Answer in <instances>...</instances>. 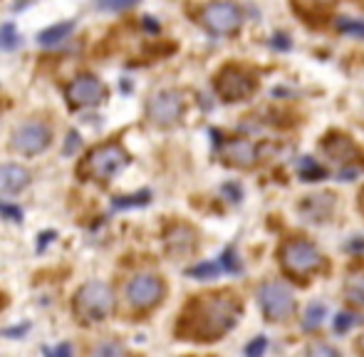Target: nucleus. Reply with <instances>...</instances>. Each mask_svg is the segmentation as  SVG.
I'll return each mask as SVG.
<instances>
[{"instance_id": "nucleus-1", "label": "nucleus", "mask_w": 364, "mask_h": 357, "mask_svg": "<svg viewBox=\"0 0 364 357\" xmlns=\"http://www.w3.org/2000/svg\"><path fill=\"white\" fill-rule=\"evenodd\" d=\"M238 316H241V300L233 293L198 295L186 305L176 332L181 340L211 342L226 335L238 323Z\"/></svg>"}, {"instance_id": "nucleus-2", "label": "nucleus", "mask_w": 364, "mask_h": 357, "mask_svg": "<svg viewBox=\"0 0 364 357\" xmlns=\"http://www.w3.org/2000/svg\"><path fill=\"white\" fill-rule=\"evenodd\" d=\"M129 164V154L124 152V147L116 142H107L95 147L79 164V176H85L87 181H100V184H107L121 169Z\"/></svg>"}, {"instance_id": "nucleus-3", "label": "nucleus", "mask_w": 364, "mask_h": 357, "mask_svg": "<svg viewBox=\"0 0 364 357\" xmlns=\"http://www.w3.org/2000/svg\"><path fill=\"white\" fill-rule=\"evenodd\" d=\"M114 290L112 285L102 283V280H90L74 295V313H77L82 320L100 323L105 318H109L114 313Z\"/></svg>"}, {"instance_id": "nucleus-4", "label": "nucleus", "mask_w": 364, "mask_h": 357, "mask_svg": "<svg viewBox=\"0 0 364 357\" xmlns=\"http://www.w3.org/2000/svg\"><path fill=\"white\" fill-rule=\"evenodd\" d=\"M280 261H283V268L288 273L297 275V278L315 273L317 268L322 266L320 251L307 241H288L283 246V251H280Z\"/></svg>"}, {"instance_id": "nucleus-5", "label": "nucleus", "mask_w": 364, "mask_h": 357, "mask_svg": "<svg viewBox=\"0 0 364 357\" xmlns=\"http://www.w3.org/2000/svg\"><path fill=\"white\" fill-rule=\"evenodd\" d=\"M53 144V129L45 122H25L13 131L11 147L18 154H25V157H35V154L45 152V149Z\"/></svg>"}, {"instance_id": "nucleus-6", "label": "nucleus", "mask_w": 364, "mask_h": 357, "mask_svg": "<svg viewBox=\"0 0 364 357\" xmlns=\"http://www.w3.org/2000/svg\"><path fill=\"white\" fill-rule=\"evenodd\" d=\"M184 115V100L176 89H161L149 100L147 117L156 126H174Z\"/></svg>"}, {"instance_id": "nucleus-7", "label": "nucleus", "mask_w": 364, "mask_h": 357, "mask_svg": "<svg viewBox=\"0 0 364 357\" xmlns=\"http://www.w3.org/2000/svg\"><path fill=\"white\" fill-rule=\"evenodd\" d=\"M164 293H166L164 280L154 273L137 275V278H132L127 285V300L137 310H149L154 308V305H159L161 298H164Z\"/></svg>"}, {"instance_id": "nucleus-8", "label": "nucleus", "mask_w": 364, "mask_h": 357, "mask_svg": "<svg viewBox=\"0 0 364 357\" xmlns=\"http://www.w3.org/2000/svg\"><path fill=\"white\" fill-rule=\"evenodd\" d=\"M258 298L268 320H288L292 316V310H295V298L283 283H263L258 290Z\"/></svg>"}, {"instance_id": "nucleus-9", "label": "nucleus", "mask_w": 364, "mask_h": 357, "mask_svg": "<svg viewBox=\"0 0 364 357\" xmlns=\"http://www.w3.org/2000/svg\"><path fill=\"white\" fill-rule=\"evenodd\" d=\"M258 82L250 72H245L243 67H226L218 72L216 77V89L218 95L228 102H238L245 100L248 95H253Z\"/></svg>"}, {"instance_id": "nucleus-10", "label": "nucleus", "mask_w": 364, "mask_h": 357, "mask_svg": "<svg viewBox=\"0 0 364 357\" xmlns=\"http://www.w3.org/2000/svg\"><path fill=\"white\" fill-rule=\"evenodd\" d=\"M65 97L72 107H97L105 102L107 89L95 74H77L72 82L65 87Z\"/></svg>"}, {"instance_id": "nucleus-11", "label": "nucleus", "mask_w": 364, "mask_h": 357, "mask_svg": "<svg viewBox=\"0 0 364 357\" xmlns=\"http://www.w3.org/2000/svg\"><path fill=\"white\" fill-rule=\"evenodd\" d=\"M201 20L216 35H228V32H236L241 27V11H238L233 3H211V6L203 8L201 13Z\"/></svg>"}, {"instance_id": "nucleus-12", "label": "nucleus", "mask_w": 364, "mask_h": 357, "mask_svg": "<svg viewBox=\"0 0 364 357\" xmlns=\"http://www.w3.org/2000/svg\"><path fill=\"white\" fill-rule=\"evenodd\" d=\"M30 184V171L20 164H3L0 167V199L20 194Z\"/></svg>"}, {"instance_id": "nucleus-13", "label": "nucleus", "mask_w": 364, "mask_h": 357, "mask_svg": "<svg viewBox=\"0 0 364 357\" xmlns=\"http://www.w3.org/2000/svg\"><path fill=\"white\" fill-rule=\"evenodd\" d=\"M223 159L233 167H241V169H248L255 164L258 159V152H255V144L248 142V139H231V142L223 144L221 149Z\"/></svg>"}, {"instance_id": "nucleus-14", "label": "nucleus", "mask_w": 364, "mask_h": 357, "mask_svg": "<svg viewBox=\"0 0 364 357\" xmlns=\"http://www.w3.org/2000/svg\"><path fill=\"white\" fill-rule=\"evenodd\" d=\"M322 149H325V154H328L335 164L357 162V157H359L357 147H354L347 137H342V134H328V139H325Z\"/></svg>"}, {"instance_id": "nucleus-15", "label": "nucleus", "mask_w": 364, "mask_h": 357, "mask_svg": "<svg viewBox=\"0 0 364 357\" xmlns=\"http://www.w3.org/2000/svg\"><path fill=\"white\" fill-rule=\"evenodd\" d=\"M166 251L176 258H184L196 251V233L189 226H174L166 233Z\"/></svg>"}, {"instance_id": "nucleus-16", "label": "nucleus", "mask_w": 364, "mask_h": 357, "mask_svg": "<svg viewBox=\"0 0 364 357\" xmlns=\"http://www.w3.org/2000/svg\"><path fill=\"white\" fill-rule=\"evenodd\" d=\"M74 30V22L67 20V22H58V25L48 27V30H43L40 35H37V42L43 45V48H53V45H58V42H62L65 37L69 35V32Z\"/></svg>"}, {"instance_id": "nucleus-17", "label": "nucleus", "mask_w": 364, "mask_h": 357, "mask_svg": "<svg viewBox=\"0 0 364 357\" xmlns=\"http://www.w3.org/2000/svg\"><path fill=\"white\" fill-rule=\"evenodd\" d=\"M302 209H307L310 214L307 216H312L315 221H322L325 216L332 211V196L330 194H320V196H310V199L305 201V206Z\"/></svg>"}, {"instance_id": "nucleus-18", "label": "nucleus", "mask_w": 364, "mask_h": 357, "mask_svg": "<svg viewBox=\"0 0 364 357\" xmlns=\"http://www.w3.org/2000/svg\"><path fill=\"white\" fill-rule=\"evenodd\" d=\"M322 323H325V305L322 303H312L310 308H307L305 313V320H302V327H305L307 332H315L322 327Z\"/></svg>"}, {"instance_id": "nucleus-19", "label": "nucleus", "mask_w": 364, "mask_h": 357, "mask_svg": "<svg viewBox=\"0 0 364 357\" xmlns=\"http://www.w3.org/2000/svg\"><path fill=\"white\" fill-rule=\"evenodd\" d=\"M149 199H151V194L149 191H139V194H132V196H116L114 199V209L116 211H124V209H137V206H147Z\"/></svg>"}, {"instance_id": "nucleus-20", "label": "nucleus", "mask_w": 364, "mask_h": 357, "mask_svg": "<svg viewBox=\"0 0 364 357\" xmlns=\"http://www.w3.org/2000/svg\"><path fill=\"white\" fill-rule=\"evenodd\" d=\"M20 45V35H18L15 25L13 22H6V25H0V50H15Z\"/></svg>"}, {"instance_id": "nucleus-21", "label": "nucleus", "mask_w": 364, "mask_h": 357, "mask_svg": "<svg viewBox=\"0 0 364 357\" xmlns=\"http://www.w3.org/2000/svg\"><path fill=\"white\" fill-rule=\"evenodd\" d=\"M300 174L305 181H320V178L325 176V169H322L315 159L305 157V159H300Z\"/></svg>"}, {"instance_id": "nucleus-22", "label": "nucleus", "mask_w": 364, "mask_h": 357, "mask_svg": "<svg viewBox=\"0 0 364 357\" xmlns=\"http://www.w3.org/2000/svg\"><path fill=\"white\" fill-rule=\"evenodd\" d=\"M221 273V263H201L196 268H189V275L196 280H208V278H216Z\"/></svg>"}, {"instance_id": "nucleus-23", "label": "nucleus", "mask_w": 364, "mask_h": 357, "mask_svg": "<svg viewBox=\"0 0 364 357\" xmlns=\"http://www.w3.org/2000/svg\"><path fill=\"white\" fill-rule=\"evenodd\" d=\"M337 30L339 32H347V35L364 37V22L362 20H349V18H339V20H337Z\"/></svg>"}, {"instance_id": "nucleus-24", "label": "nucleus", "mask_w": 364, "mask_h": 357, "mask_svg": "<svg viewBox=\"0 0 364 357\" xmlns=\"http://www.w3.org/2000/svg\"><path fill=\"white\" fill-rule=\"evenodd\" d=\"M357 323H359L357 316H349V313H339V316L335 318V330H337V332H347V330H352Z\"/></svg>"}, {"instance_id": "nucleus-25", "label": "nucleus", "mask_w": 364, "mask_h": 357, "mask_svg": "<svg viewBox=\"0 0 364 357\" xmlns=\"http://www.w3.org/2000/svg\"><path fill=\"white\" fill-rule=\"evenodd\" d=\"M221 268H226V271H231V273H241V263H238L236 251H233V248H226V251H223Z\"/></svg>"}, {"instance_id": "nucleus-26", "label": "nucleus", "mask_w": 364, "mask_h": 357, "mask_svg": "<svg viewBox=\"0 0 364 357\" xmlns=\"http://www.w3.org/2000/svg\"><path fill=\"white\" fill-rule=\"evenodd\" d=\"M297 8H305V11H320V8L332 6L335 0H295Z\"/></svg>"}, {"instance_id": "nucleus-27", "label": "nucleus", "mask_w": 364, "mask_h": 357, "mask_svg": "<svg viewBox=\"0 0 364 357\" xmlns=\"http://www.w3.org/2000/svg\"><path fill=\"white\" fill-rule=\"evenodd\" d=\"M307 355H325V357H337L339 352L335 350V347H330V345H312V347H307Z\"/></svg>"}, {"instance_id": "nucleus-28", "label": "nucleus", "mask_w": 364, "mask_h": 357, "mask_svg": "<svg viewBox=\"0 0 364 357\" xmlns=\"http://www.w3.org/2000/svg\"><path fill=\"white\" fill-rule=\"evenodd\" d=\"M265 347H268V340H265V337H255V340L250 342L248 347H245V352H248L250 357H258L260 352L265 350Z\"/></svg>"}, {"instance_id": "nucleus-29", "label": "nucleus", "mask_w": 364, "mask_h": 357, "mask_svg": "<svg viewBox=\"0 0 364 357\" xmlns=\"http://www.w3.org/2000/svg\"><path fill=\"white\" fill-rule=\"evenodd\" d=\"M92 352H95V355H121L124 347L121 345H97Z\"/></svg>"}, {"instance_id": "nucleus-30", "label": "nucleus", "mask_w": 364, "mask_h": 357, "mask_svg": "<svg viewBox=\"0 0 364 357\" xmlns=\"http://www.w3.org/2000/svg\"><path fill=\"white\" fill-rule=\"evenodd\" d=\"M0 214L11 216V221H18V223H20V221H22V211H20V209H15V206L0 204Z\"/></svg>"}, {"instance_id": "nucleus-31", "label": "nucleus", "mask_w": 364, "mask_h": 357, "mask_svg": "<svg viewBox=\"0 0 364 357\" xmlns=\"http://www.w3.org/2000/svg\"><path fill=\"white\" fill-rule=\"evenodd\" d=\"M137 0H105V6L107 8H114V11H119V8H129L134 6Z\"/></svg>"}, {"instance_id": "nucleus-32", "label": "nucleus", "mask_w": 364, "mask_h": 357, "mask_svg": "<svg viewBox=\"0 0 364 357\" xmlns=\"http://www.w3.org/2000/svg\"><path fill=\"white\" fill-rule=\"evenodd\" d=\"M53 236H55L53 231H48V233H45V236H43V233H40V243H37V251H43V248L48 246V241H50V238H53Z\"/></svg>"}, {"instance_id": "nucleus-33", "label": "nucleus", "mask_w": 364, "mask_h": 357, "mask_svg": "<svg viewBox=\"0 0 364 357\" xmlns=\"http://www.w3.org/2000/svg\"><path fill=\"white\" fill-rule=\"evenodd\" d=\"M27 330V325H22V327H15V330H6V335H20V332H25Z\"/></svg>"}, {"instance_id": "nucleus-34", "label": "nucleus", "mask_w": 364, "mask_h": 357, "mask_svg": "<svg viewBox=\"0 0 364 357\" xmlns=\"http://www.w3.org/2000/svg\"><path fill=\"white\" fill-rule=\"evenodd\" d=\"M357 347H359V352H364V335L359 337V342H357Z\"/></svg>"}, {"instance_id": "nucleus-35", "label": "nucleus", "mask_w": 364, "mask_h": 357, "mask_svg": "<svg viewBox=\"0 0 364 357\" xmlns=\"http://www.w3.org/2000/svg\"><path fill=\"white\" fill-rule=\"evenodd\" d=\"M359 204H362V211H364V191H362V196H359Z\"/></svg>"}]
</instances>
